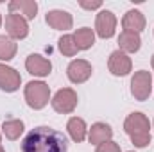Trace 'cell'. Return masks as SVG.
Listing matches in <instances>:
<instances>
[{
  "label": "cell",
  "instance_id": "277c9868",
  "mask_svg": "<svg viewBox=\"0 0 154 152\" xmlns=\"http://www.w3.org/2000/svg\"><path fill=\"white\" fill-rule=\"evenodd\" d=\"M152 91V75L147 70H138L131 79V95L136 100H147Z\"/></svg>",
  "mask_w": 154,
  "mask_h": 152
},
{
  "label": "cell",
  "instance_id": "5b68a950",
  "mask_svg": "<svg viewBox=\"0 0 154 152\" xmlns=\"http://www.w3.org/2000/svg\"><path fill=\"white\" fill-rule=\"evenodd\" d=\"M50 102H52L54 111H57L61 114H70L74 113V109L77 108L79 99H77V93L72 88H61V90L56 91V95L52 97Z\"/></svg>",
  "mask_w": 154,
  "mask_h": 152
},
{
  "label": "cell",
  "instance_id": "7402d4cb",
  "mask_svg": "<svg viewBox=\"0 0 154 152\" xmlns=\"http://www.w3.org/2000/svg\"><path fill=\"white\" fill-rule=\"evenodd\" d=\"M95 152H120V145L116 141H113V140H109V141H104V143L97 145Z\"/></svg>",
  "mask_w": 154,
  "mask_h": 152
},
{
  "label": "cell",
  "instance_id": "d4e9b609",
  "mask_svg": "<svg viewBox=\"0 0 154 152\" xmlns=\"http://www.w3.org/2000/svg\"><path fill=\"white\" fill-rule=\"evenodd\" d=\"M0 152H5V150H4V147H2V145H0Z\"/></svg>",
  "mask_w": 154,
  "mask_h": 152
},
{
  "label": "cell",
  "instance_id": "ba28073f",
  "mask_svg": "<svg viewBox=\"0 0 154 152\" xmlns=\"http://www.w3.org/2000/svg\"><path fill=\"white\" fill-rule=\"evenodd\" d=\"M108 68L113 75L125 77L133 70V61H131L129 54H125L122 50H115V52H111V56L108 59Z\"/></svg>",
  "mask_w": 154,
  "mask_h": 152
},
{
  "label": "cell",
  "instance_id": "52a82bcc",
  "mask_svg": "<svg viewBox=\"0 0 154 152\" xmlns=\"http://www.w3.org/2000/svg\"><path fill=\"white\" fill-rule=\"evenodd\" d=\"M5 32L11 39H23L29 34V23L23 16L11 13L5 16Z\"/></svg>",
  "mask_w": 154,
  "mask_h": 152
},
{
  "label": "cell",
  "instance_id": "7a4b0ae2",
  "mask_svg": "<svg viewBox=\"0 0 154 152\" xmlns=\"http://www.w3.org/2000/svg\"><path fill=\"white\" fill-rule=\"evenodd\" d=\"M124 131L131 138L133 145L143 149L151 143V122L143 113H131L124 122Z\"/></svg>",
  "mask_w": 154,
  "mask_h": 152
},
{
  "label": "cell",
  "instance_id": "4316f807",
  "mask_svg": "<svg viewBox=\"0 0 154 152\" xmlns=\"http://www.w3.org/2000/svg\"><path fill=\"white\" fill-rule=\"evenodd\" d=\"M0 140H2V134H0Z\"/></svg>",
  "mask_w": 154,
  "mask_h": 152
},
{
  "label": "cell",
  "instance_id": "484cf974",
  "mask_svg": "<svg viewBox=\"0 0 154 152\" xmlns=\"http://www.w3.org/2000/svg\"><path fill=\"white\" fill-rule=\"evenodd\" d=\"M0 27H2V14H0Z\"/></svg>",
  "mask_w": 154,
  "mask_h": 152
},
{
  "label": "cell",
  "instance_id": "44dd1931",
  "mask_svg": "<svg viewBox=\"0 0 154 152\" xmlns=\"http://www.w3.org/2000/svg\"><path fill=\"white\" fill-rule=\"evenodd\" d=\"M57 45H59V52L63 56H66V57H74L79 52V48H77V45H75V39H74V34L61 36L59 41H57Z\"/></svg>",
  "mask_w": 154,
  "mask_h": 152
},
{
  "label": "cell",
  "instance_id": "9c48e42d",
  "mask_svg": "<svg viewBox=\"0 0 154 152\" xmlns=\"http://www.w3.org/2000/svg\"><path fill=\"white\" fill-rule=\"evenodd\" d=\"M91 72H93V68L86 59H74L66 68V75L70 79V82H74V84L86 82L91 77Z\"/></svg>",
  "mask_w": 154,
  "mask_h": 152
},
{
  "label": "cell",
  "instance_id": "6da1fadb",
  "mask_svg": "<svg viewBox=\"0 0 154 152\" xmlns=\"http://www.w3.org/2000/svg\"><path fill=\"white\" fill-rule=\"evenodd\" d=\"M66 147L65 134L47 125L29 131L22 141V152H66Z\"/></svg>",
  "mask_w": 154,
  "mask_h": 152
},
{
  "label": "cell",
  "instance_id": "9a60e30c",
  "mask_svg": "<svg viewBox=\"0 0 154 152\" xmlns=\"http://www.w3.org/2000/svg\"><path fill=\"white\" fill-rule=\"evenodd\" d=\"M113 136V129L109 123H104V122H97L91 125V129L88 131V140L91 145H100L104 141H109Z\"/></svg>",
  "mask_w": 154,
  "mask_h": 152
},
{
  "label": "cell",
  "instance_id": "d6986e66",
  "mask_svg": "<svg viewBox=\"0 0 154 152\" xmlns=\"http://www.w3.org/2000/svg\"><path fill=\"white\" fill-rule=\"evenodd\" d=\"M23 129H25L23 122H22V120H16V118L5 120V122L2 123V132H4V136H5L7 140H18V138L23 134Z\"/></svg>",
  "mask_w": 154,
  "mask_h": 152
},
{
  "label": "cell",
  "instance_id": "4fadbf2b",
  "mask_svg": "<svg viewBox=\"0 0 154 152\" xmlns=\"http://www.w3.org/2000/svg\"><path fill=\"white\" fill-rule=\"evenodd\" d=\"M145 25H147V20H145L143 13L138 11V9H129L124 14V18H122L124 31H131V32H138L140 34L145 29Z\"/></svg>",
  "mask_w": 154,
  "mask_h": 152
},
{
  "label": "cell",
  "instance_id": "e0dca14e",
  "mask_svg": "<svg viewBox=\"0 0 154 152\" xmlns=\"http://www.w3.org/2000/svg\"><path fill=\"white\" fill-rule=\"evenodd\" d=\"M66 129H68V134L70 138L75 141V143H81L86 140L88 136V127H86V122L79 116H72L66 123Z\"/></svg>",
  "mask_w": 154,
  "mask_h": 152
},
{
  "label": "cell",
  "instance_id": "603a6c76",
  "mask_svg": "<svg viewBox=\"0 0 154 152\" xmlns=\"http://www.w3.org/2000/svg\"><path fill=\"white\" fill-rule=\"evenodd\" d=\"M79 5H81L82 9L93 11V9H100V7H102V2H100V0H95V2H84V0H81Z\"/></svg>",
  "mask_w": 154,
  "mask_h": 152
},
{
  "label": "cell",
  "instance_id": "ffe728a7",
  "mask_svg": "<svg viewBox=\"0 0 154 152\" xmlns=\"http://www.w3.org/2000/svg\"><path fill=\"white\" fill-rule=\"evenodd\" d=\"M18 45L14 39H11L9 36H0V61H11L16 56Z\"/></svg>",
  "mask_w": 154,
  "mask_h": 152
},
{
  "label": "cell",
  "instance_id": "7c38bea8",
  "mask_svg": "<svg viewBox=\"0 0 154 152\" xmlns=\"http://www.w3.org/2000/svg\"><path fill=\"white\" fill-rule=\"evenodd\" d=\"M20 84H22L20 74L14 68L0 63V90L7 91V93H13V91H16L20 88Z\"/></svg>",
  "mask_w": 154,
  "mask_h": 152
},
{
  "label": "cell",
  "instance_id": "f1b7e54d",
  "mask_svg": "<svg viewBox=\"0 0 154 152\" xmlns=\"http://www.w3.org/2000/svg\"><path fill=\"white\" fill-rule=\"evenodd\" d=\"M152 125H154V123H152Z\"/></svg>",
  "mask_w": 154,
  "mask_h": 152
},
{
  "label": "cell",
  "instance_id": "2e32d148",
  "mask_svg": "<svg viewBox=\"0 0 154 152\" xmlns=\"http://www.w3.org/2000/svg\"><path fill=\"white\" fill-rule=\"evenodd\" d=\"M118 50L125 52V54H134L140 50L142 47V38L138 32H131V31H122L118 36Z\"/></svg>",
  "mask_w": 154,
  "mask_h": 152
},
{
  "label": "cell",
  "instance_id": "83f0119b",
  "mask_svg": "<svg viewBox=\"0 0 154 152\" xmlns=\"http://www.w3.org/2000/svg\"><path fill=\"white\" fill-rule=\"evenodd\" d=\"M129 152H133V150H129Z\"/></svg>",
  "mask_w": 154,
  "mask_h": 152
},
{
  "label": "cell",
  "instance_id": "cb8c5ba5",
  "mask_svg": "<svg viewBox=\"0 0 154 152\" xmlns=\"http://www.w3.org/2000/svg\"><path fill=\"white\" fill-rule=\"evenodd\" d=\"M151 65H152V68H154V56H152V59H151Z\"/></svg>",
  "mask_w": 154,
  "mask_h": 152
},
{
  "label": "cell",
  "instance_id": "30bf717a",
  "mask_svg": "<svg viewBox=\"0 0 154 152\" xmlns=\"http://www.w3.org/2000/svg\"><path fill=\"white\" fill-rule=\"evenodd\" d=\"M45 22L48 27L56 29V31H68L74 25V16L68 11H61V9H52L47 13Z\"/></svg>",
  "mask_w": 154,
  "mask_h": 152
},
{
  "label": "cell",
  "instance_id": "3957f363",
  "mask_svg": "<svg viewBox=\"0 0 154 152\" xmlns=\"http://www.w3.org/2000/svg\"><path fill=\"white\" fill-rule=\"evenodd\" d=\"M25 102L31 109H43L50 100V88L43 81H31L25 86Z\"/></svg>",
  "mask_w": 154,
  "mask_h": 152
},
{
  "label": "cell",
  "instance_id": "ac0fdd59",
  "mask_svg": "<svg viewBox=\"0 0 154 152\" xmlns=\"http://www.w3.org/2000/svg\"><path fill=\"white\" fill-rule=\"evenodd\" d=\"M74 39H75V45L79 50H88L95 43V31L90 27H81L74 32Z\"/></svg>",
  "mask_w": 154,
  "mask_h": 152
},
{
  "label": "cell",
  "instance_id": "5bb4252c",
  "mask_svg": "<svg viewBox=\"0 0 154 152\" xmlns=\"http://www.w3.org/2000/svg\"><path fill=\"white\" fill-rule=\"evenodd\" d=\"M9 11L23 16L25 20H34L38 13V2L36 0H13L9 2Z\"/></svg>",
  "mask_w": 154,
  "mask_h": 152
},
{
  "label": "cell",
  "instance_id": "8992f818",
  "mask_svg": "<svg viewBox=\"0 0 154 152\" xmlns=\"http://www.w3.org/2000/svg\"><path fill=\"white\" fill-rule=\"evenodd\" d=\"M115 31H116V16L108 9L99 11V14L95 18V32H97V36L102 39H109L115 36Z\"/></svg>",
  "mask_w": 154,
  "mask_h": 152
},
{
  "label": "cell",
  "instance_id": "8fae6325",
  "mask_svg": "<svg viewBox=\"0 0 154 152\" xmlns=\"http://www.w3.org/2000/svg\"><path fill=\"white\" fill-rule=\"evenodd\" d=\"M25 68H27V72L31 75L34 77H47L52 72V63L47 57L39 56V54H31L25 59Z\"/></svg>",
  "mask_w": 154,
  "mask_h": 152
}]
</instances>
